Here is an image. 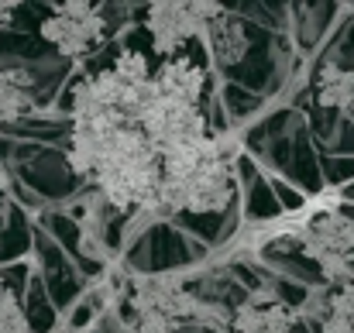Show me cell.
<instances>
[{
	"mask_svg": "<svg viewBox=\"0 0 354 333\" xmlns=\"http://www.w3.org/2000/svg\"><path fill=\"white\" fill-rule=\"evenodd\" d=\"M224 3L214 0H158L145 7V31L151 41V52L162 59H176L186 48H193V41L207 38V24L210 17L221 14Z\"/></svg>",
	"mask_w": 354,
	"mask_h": 333,
	"instance_id": "5",
	"label": "cell"
},
{
	"mask_svg": "<svg viewBox=\"0 0 354 333\" xmlns=\"http://www.w3.org/2000/svg\"><path fill=\"white\" fill-rule=\"evenodd\" d=\"M203 45H207V62L221 73H231L251 52V24L237 10L221 7V14L210 17V24H207Z\"/></svg>",
	"mask_w": 354,
	"mask_h": 333,
	"instance_id": "9",
	"label": "cell"
},
{
	"mask_svg": "<svg viewBox=\"0 0 354 333\" xmlns=\"http://www.w3.org/2000/svg\"><path fill=\"white\" fill-rule=\"evenodd\" d=\"M310 330L296 303H286L275 289H248L244 299L231 306L227 333H303Z\"/></svg>",
	"mask_w": 354,
	"mask_h": 333,
	"instance_id": "7",
	"label": "cell"
},
{
	"mask_svg": "<svg viewBox=\"0 0 354 333\" xmlns=\"http://www.w3.org/2000/svg\"><path fill=\"white\" fill-rule=\"evenodd\" d=\"M141 127H145V134L151 137V144L162 155L214 131L203 107L176 100V97H165V93L155 90V83H151V100H148V107L141 113Z\"/></svg>",
	"mask_w": 354,
	"mask_h": 333,
	"instance_id": "6",
	"label": "cell"
},
{
	"mask_svg": "<svg viewBox=\"0 0 354 333\" xmlns=\"http://www.w3.org/2000/svg\"><path fill=\"white\" fill-rule=\"evenodd\" d=\"M0 186H7V169H3V162H0Z\"/></svg>",
	"mask_w": 354,
	"mask_h": 333,
	"instance_id": "17",
	"label": "cell"
},
{
	"mask_svg": "<svg viewBox=\"0 0 354 333\" xmlns=\"http://www.w3.org/2000/svg\"><path fill=\"white\" fill-rule=\"evenodd\" d=\"M317 200L320 207L299 237V251L327 285H348L354 282V207L344 203L341 189H324Z\"/></svg>",
	"mask_w": 354,
	"mask_h": 333,
	"instance_id": "3",
	"label": "cell"
},
{
	"mask_svg": "<svg viewBox=\"0 0 354 333\" xmlns=\"http://www.w3.org/2000/svg\"><path fill=\"white\" fill-rule=\"evenodd\" d=\"M0 333H35L17 292L3 282V275H0Z\"/></svg>",
	"mask_w": 354,
	"mask_h": 333,
	"instance_id": "13",
	"label": "cell"
},
{
	"mask_svg": "<svg viewBox=\"0 0 354 333\" xmlns=\"http://www.w3.org/2000/svg\"><path fill=\"white\" fill-rule=\"evenodd\" d=\"M14 14H17V3H3L0 0V35L14 24Z\"/></svg>",
	"mask_w": 354,
	"mask_h": 333,
	"instance_id": "14",
	"label": "cell"
},
{
	"mask_svg": "<svg viewBox=\"0 0 354 333\" xmlns=\"http://www.w3.org/2000/svg\"><path fill=\"white\" fill-rule=\"evenodd\" d=\"M313 100L317 107L337 113L344 124L354 127V69L337 66V62L320 66L313 76Z\"/></svg>",
	"mask_w": 354,
	"mask_h": 333,
	"instance_id": "11",
	"label": "cell"
},
{
	"mask_svg": "<svg viewBox=\"0 0 354 333\" xmlns=\"http://www.w3.org/2000/svg\"><path fill=\"white\" fill-rule=\"evenodd\" d=\"M38 35L69 62L83 66L86 59L100 55L104 45L111 41V21L104 17L100 3H86V0H66L55 3L48 10V17H41Z\"/></svg>",
	"mask_w": 354,
	"mask_h": 333,
	"instance_id": "4",
	"label": "cell"
},
{
	"mask_svg": "<svg viewBox=\"0 0 354 333\" xmlns=\"http://www.w3.org/2000/svg\"><path fill=\"white\" fill-rule=\"evenodd\" d=\"M28 111H35V90L17 69L0 66V131L7 124H17Z\"/></svg>",
	"mask_w": 354,
	"mask_h": 333,
	"instance_id": "12",
	"label": "cell"
},
{
	"mask_svg": "<svg viewBox=\"0 0 354 333\" xmlns=\"http://www.w3.org/2000/svg\"><path fill=\"white\" fill-rule=\"evenodd\" d=\"M107 333H148V330H138V327H118V330H107Z\"/></svg>",
	"mask_w": 354,
	"mask_h": 333,
	"instance_id": "16",
	"label": "cell"
},
{
	"mask_svg": "<svg viewBox=\"0 0 354 333\" xmlns=\"http://www.w3.org/2000/svg\"><path fill=\"white\" fill-rule=\"evenodd\" d=\"M210 62H196L189 52L176 55V59H162L155 66V90L186 104L203 107L207 90H210Z\"/></svg>",
	"mask_w": 354,
	"mask_h": 333,
	"instance_id": "10",
	"label": "cell"
},
{
	"mask_svg": "<svg viewBox=\"0 0 354 333\" xmlns=\"http://www.w3.org/2000/svg\"><path fill=\"white\" fill-rule=\"evenodd\" d=\"M66 165L120 217L148 207L162 186V151L131 120H69Z\"/></svg>",
	"mask_w": 354,
	"mask_h": 333,
	"instance_id": "1",
	"label": "cell"
},
{
	"mask_svg": "<svg viewBox=\"0 0 354 333\" xmlns=\"http://www.w3.org/2000/svg\"><path fill=\"white\" fill-rule=\"evenodd\" d=\"M45 333H73V330H69V323H55L52 330H45Z\"/></svg>",
	"mask_w": 354,
	"mask_h": 333,
	"instance_id": "15",
	"label": "cell"
},
{
	"mask_svg": "<svg viewBox=\"0 0 354 333\" xmlns=\"http://www.w3.org/2000/svg\"><path fill=\"white\" fill-rule=\"evenodd\" d=\"M299 316L313 333H354V282L313 289L299 303Z\"/></svg>",
	"mask_w": 354,
	"mask_h": 333,
	"instance_id": "8",
	"label": "cell"
},
{
	"mask_svg": "<svg viewBox=\"0 0 354 333\" xmlns=\"http://www.w3.org/2000/svg\"><path fill=\"white\" fill-rule=\"evenodd\" d=\"M237 158L241 137L234 131H210L189 144L162 155V186L148 210L158 220L176 213L214 217L231 210L237 196Z\"/></svg>",
	"mask_w": 354,
	"mask_h": 333,
	"instance_id": "2",
	"label": "cell"
}]
</instances>
